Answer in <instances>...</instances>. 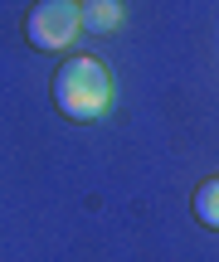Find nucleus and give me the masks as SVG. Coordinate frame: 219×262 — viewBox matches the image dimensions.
<instances>
[{
  "instance_id": "nucleus-3",
  "label": "nucleus",
  "mask_w": 219,
  "mask_h": 262,
  "mask_svg": "<svg viewBox=\"0 0 219 262\" xmlns=\"http://www.w3.org/2000/svg\"><path fill=\"white\" fill-rule=\"evenodd\" d=\"M78 19H83V29H93V34H112V29L122 25V5H117V0H83V5H78Z\"/></svg>"
},
{
  "instance_id": "nucleus-5",
  "label": "nucleus",
  "mask_w": 219,
  "mask_h": 262,
  "mask_svg": "<svg viewBox=\"0 0 219 262\" xmlns=\"http://www.w3.org/2000/svg\"><path fill=\"white\" fill-rule=\"evenodd\" d=\"M73 5H83V0H73Z\"/></svg>"
},
{
  "instance_id": "nucleus-2",
  "label": "nucleus",
  "mask_w": 219,
  "mask_h": 262,
  "mask_svg": "<svg viewBox=\"0 0 219 262\" xmlns=\"http://www.w3.org/2000/svg\"><path fill=\"white\" fill-rule=\"evenodd\" d=\"M78 29H83V19H78L73 0H39V5L29 10V19H25V39L39 49V54L68 49L78 39Z\"/></svg>"
},
{
  "instance_id": "nucleus-1",
  "label": "nucleus",
  "mask_w": 219,
  "mask_h": 262,
  "mask_svg": "<svg viewBox=\"0 0 219 262\" xmlns=\"http://www.w3.org/2000/svg\"><path fill=\"white\" fill-rule=\"evenodd\" d=\"M54 102L73 122H97L112 107V73H107V63L93 54H73L54 73Z\"/></svg>"
},
{
  "instance_id": "nucleus-4",
  "label": "nucleus",
  "mask_w": 219,
  "mask_h": 262,
  "mask_svg": "<svg viewBox=\"0 0 219 262\" xmlns=\"http://www.w3.org/2000/svg\"><path fill=\"white\" fill-rule=\"evenodd\" d=\"M195 219H200L205 228H219V175L195 189Z\"/></svg>"
}]
</instances>
